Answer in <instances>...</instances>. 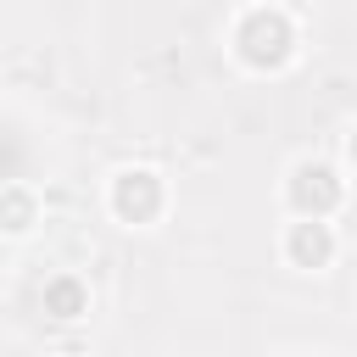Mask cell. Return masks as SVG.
I'll list each match as a JSON object with an SVG mask.
<instances>
[{"label":"cell","instance_id":"1","mask_svg":"<svg viewBox=\"0 0 357 357\" xmlns=\"http://www.w3.org/2000/svg\"><path fill=\"white\" fill-rule=\"evenodd\" d=\"M229 56L251 73H284L301 56V22L290 6H240L229 17Z\"/></svg>","mask_w":357,"mask_h":357},{"label":"cell","instance_id":"2","mask_svg":"<svg viewBox=\"0 0 357 357\" xmlns=\"http://www.w3.org/2000/svg\"><path fill=\"white\" fill-rule=\"evenodd\" d=\"M167 178L156 173V167H145V162H128V167H117L112 178H106V212L123 223V229H151V223H162L167 218Z\"/></svg>","mask_w":357,"mask_h":357},{"label":"cell","instance_id":"3","mask_svg":"<svg viewBox=\"0 0 357 357\" xmlns=\"http://www.w3.org/2000/svg\"><path fill=\"white\" fill-rule=\"evenodd\" d=\"M340 206H346V178H340L335 162H324V156L290 162V173H284V212H290V218L335 223Z\"/></svg>","mask_w":357,"mask_h":357},{"label":"cell","instance_id":"4","mask_svg":"<svg viewBox=\"0 0 357 357\" xmlns=\"http://www.w3.org/2000/svg\"><path fill=\"white\" fill-rule=\"evenodd\" d=\"M279 257H284V268H296V273H324V268L340 257V234H335V223H318V218H284V229H279Z\"/></svg>","mask_w":357,"mask_h":357},{"label":"cell","instance_id":"5","mask_svg":"<svg viewBox=\"0 0 357 357\" xmlns=\"http://www.w3.org/2000/svg\"><path fill=\"white\" fill-rule=\"evenodd\" d=\"M89 307H95V290H89L84 273L56 268V273L39 279V312H45V324H78Z\"/></svg>","mask_w":357,"mask_h":357},{"label":"cell","instance_id":"6","mask_svg":"<svg viewBox=\"0 0 357 357\" xmlns=\"http://www.w3.org/2000/svg\"><path fill=\"white\" fill-rule=\"evenodd\" d=\"M39 218H45V201L33 195V184H28V178H22V184H6V201H0V223H6V234L22 240Z\"/></svg>","mask_w":357,"mask_h":357},{"label":"cell","instance_id":"7","mask_svg":"<svg viewBox=\"0 0 357 357\" xmlns=\"http://www.w3.org/2000/svg\"><path fill=\"white\" fill-rule=\"evenodd\" d=\"M346 162L357 167V123H351V134H346Z\"/></svg>","mask_w":357,"mask_h":357}]
</instances>
